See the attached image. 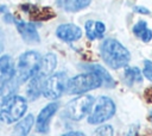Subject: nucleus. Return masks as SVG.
I'll use <instances>...</instances> for the list:
<instances>
[{
  "instance_id": "1",
  "label": "nucleus",
  "mask_w": 152,
  "mask_h": 136,
  "mask_svg": "<svg viewBox=\"0 0 152 136\" xmlns=\"http://www.w3.org/2000/svg\"><path fill=\"white\" fill-rule=\"evenodd\" d=\"M101 56L106 64L113 69H119L128 64L131 54L129 51L116 39L107 38L101 45Z\"/></svg>"
},
{
  "instance_id": "2",
  "label": "nucleus",
  "mask_w": 152,
  "mask_h": 136,
  "mask_svg": "<svg viewBox=\"0 0 152 136\" xmlns=\"http://www.w3.org/2000/svg\"><path fill=\"white\" fill-rule=\"evenodd\" d=\"M26 110H27L26 99L21 95L13 94L1 104L0 119L7 124L14 123L24 117Z\"/></svg>"
},
{
  "instance_id": "3",
  "label": "nucleus",
  "mask_w": 152,
  "mask_h": 136,
  "mask_svg": "<svg viewBox=\"0 0 152 136\" xmlns=\"http://www.w3.org/2000/svg\"><path fill=\"white\" fill-rule=\"evenodd\" d=\"M102 85V80L94 73L87 72L83 74H78L66 84V92L69 94H83L91 89H95Z\"/></svg>"
},
{
  "instance_id": "4",
  "label": "nucleus",
  "mask_w": 152,
  "mask_h": 136,
  "mask_svg": "<svg viewBox=\"0 0 152 136\" xmlns=\"http://www.w3.org/2000/svg\"><path fill=\"white\" fill-rule=\"evenodd\" d=\"M40 55L37 51H26L20 55L18 61V69L15 72V76L19 82L28 81L37 72L40 63Z\"/></svg>"
},
{
  "instance_id": "5",
  "label": "nucleus",
  "mask_w": 152,
  "mask_h": 136,
  "mask_svg": "<svg viewBox=\"0 0 152 136\" xmlns=\"http://www.w3.org/2000/svg\"><path fill=\"white\" fill-rule=\"evenodd\" d=\"M93 105H94V97L89 94L80 95L66 104L64 109V115L69 119L80 120L90 112Z\"/></svg>"
},
{
  "instance_id": "6",
  "label": "nucleus",
  "mask_w": 152,
  "mask_h": 136,
  "mask_svg": "<svg viewBox=\"0 0 152 136\" xmlns=\"http://www.w3.org/2000/svg\"><path fill=\"white\" fill-rule=\"evenodd\" d=\"M115 113V104L114 101L106 95H102L97 99L93 112L88 117L89 124H101L109 118H112Z\"/></svg>"
},
{
  "instance_id": "7",
  "label": "nucleus",
  "mask_w": 152,
  "mask_h": 136,
  "mask_svg": "<svg viewBox=\"0 0 152 136\" xmlns=\"http://www.w3.org/2000/svg\"><path fill=\"white\" fill-rule=\"evenodd\" d=\"M66 84H68V78L65 73L58 72V73L51 74L44 81L42 93L48 99H51V100L58 99L63 94L64 89L66 88Z\"/></svg>"
},
{
  "instance_id": "8",
  "label": "nucleus",
  "mask_w": 152,
  "mask_h": 136,
  "mask_svg": "<svg viewBox=\"0 0 152 136\" xmlns=\"http://www.w3.org/2000/svg\"><path fill=\"white\" fill-rule=\"evenodd\" d=\"M59 107V104L53 101V103H49L46 106H44L36 120V130L39 134H46L49 132L50 129V119L52 118V116L57 112Z\"/></svg>"
},
{
  "instance_id": "9",
  "label": "nucleus",
  "mask_w": 152,
  "mask_h": 136,
  "mask_svg": "<svg viewBox=\"0 0 152 136\" xmlns=\"http://www.w3.org/2000/svg\"><path fill=\"white\" fill-rule=\"evenodd\" d=\"M56 35L64 42H75L82 37V30L75 24H62L57 27Z\"/></svg>"
},
{
  "instance_id": "10",
  "label": "nucleus",
  "mask_w": 152,
  "mask_h": 136,
  "mask_svg": "<svg viewBox=\"0 0 152 136\" xmlns=\"http://www.w3.org/2000/svg\"><path fill=\"white\" fill-rule=\"evenodd\" d=\"M57 64V58L53 54H46L44 57H42L39 67L36 72V74L33 76H38L42 80H46L53 72V69L56 68Z\"/></svg>"
},
{
  "instance_id": "11",
  "label": "nucleus",
  "mask_w": 152,
  "mask_h": 136,
  "mask_svg": "<svg viewBox=\"0 0 152 136\" xmlns=\"http://www.w3.org/2000/svg\"><path fill=\"white\" fill-rule=\"evenodd\" d=\"M14 23L17 25V29L19 31V33L21 35L23 39L27 43H38L40 41L39 35L36 30V27L30 24V23H25L24 20L20 19H14Z\"/></svg>"
},
{
  "instance_id": "12",
  "label": "nucleus",
  "mask_w": 152,
  "mask_h": 136,
  "mask_svg": "<svg viewBox=\"0 0 152 136\" xmlns=\"http://www.w3.org/2000/svg\"><path fill=\"white\" fill-rule=\"evenodd\" d=\"M84 27H86L87 37L91 41L102 38V36L106 31V25L99 20H88V21H86Z\"/></svg>"
},
{
  "instance_id": "13",
  "label": "nucleus",
  "mask_w": 152,
  "mask_h": 136,
  "mask_svg": "<svg viewBox=\"0 0 152 136\" xmlns=\"http://www.w3.org/2000/svg\"><path fill=\"white\" fill-rule=\"evenodd\" d=\"M91 0H57V6L65 12H78L89 6Z\"/></svg>"
},
{
  "instance_id": "14",
  "label": "nucleus",
  "mask_w": 152,
  "mask_h": 136,
  "mask_svg": "<svg viewBox=\"0 0 152 136\" xmlns=\"http://www.w3.org/2000/svg\"><path fill=\"white\" fill-rule=\"evenodd\" d=\"M84 68L88 70V72H91L94 74H96L101 80H102V84H104L107 87H113L115 85V81L114 79L110 76V74L100 64H88V66H84Z\"/></svg>"
},
{
  "instance_id": "15",
  "label": "nucleus",
  "mask_w": 152,
  "mask_h": 136,
  "mask_svg": "<svg viewBox=\"0 0 152 136\" xmlns=\"http://www.w3.org/2000/svg\"><path fill=\"white\" fill-rule=\"evenodd\" d=\"M43 84H44V80L39 79L38 76H32L30 79V82L26 88V94L30 100H36L42 94Z\"/></svg>"
},
{
  "instance_id": "16",
  "label": "nucleus",
  "mask_w": 152,
  "mask_h": 136,
  "mask_svg": "<svg viewBox=\"0 0 152 136\" xmlns=\"http://www.w3.org/2000/svg\"><path fill=\"white\" fill-rule=\"evenodd\" d=\"M33 123H34L33 115H27L14 126V135L15 136H27V134L30 132V130L33 126Z\"/></svg>"
},
{
  "instance_id": "17",
  "label": "nucleus",
  "mask_w": 152,
  "mask_h": 136,
  "mask_svg": "<svg viewBox=\"0 0 152 136\" xmlns=\"http://www.w3.org/2000/svg\"><path fill=\"white\" fill-rule=\"evenodd\" d=\"M133 33H134L138 38H140L142 42H145V43L150 42L151 38H152V31L147 27V24H146V21H144V20H139V21L134 25V27H133Z\"/></svg>"
},
{
  "instance_id": "18",
  "label": "nucleus",
  "mask_w": 152,
  "mask_h": 136,
  "mask_svg": "<svg viewBox=\"0 0 152 136\" xmlns=\"http://www.w3.org/2000/svg\"><path fill=\"white\" fill-rule=\"evenodd\" d=\"M124 79H125V82L127 85L132 86L135 82H141L142 81V75H141V72L138 67H128V68L125 69Z\"/></svg>"
},
{
  "instance_id": "19",
  "label": "nucleus",
  "mask_w": 152,
  "mask_h": 136,
  "mask_svg": "<svg viewBox=\"0 0 152 136\" xmlns=\"http://www.w3.org/2000/svg\"><path fill=\"white\" fill-rule=\"evenodd\" d=\"M30 8H27L26 6H23V10H25L27 13H30L31 17H33L34 19H49L51 17H53V12L50 11L48 7L45 8H38L34 6H28Z\"/></svg>"
},
{
  "instance_id": "20",
  "label": "nucleus",
  "mask_w": 152,
  "mask_h": 136,
  "mask_svg": "<svg viewBox=\"0 0 152 136\" xmlns=\"http://www.w3.org/2000/svg\"><path fill=\"white\" fill-rule=\"evenodd\" d=\"M113 134H114L113 126L112 125H108V124H104V125L99 126L95 130L94 136H113Z\"/></svg>"
},
{
  "instance_id": "21",
  "label": "nucleus",
  "mask_w": 152,
  "mask_h": 136,
  "mask_svg": "<svg viewBox=\"0 0 152 136\" xmlns=\"http://www.w3.org/2000/svg\"><path fill=\"white\" fill-rule=\"evenodd\" d=\"M142 74L145 75V78H147L150 81H152V61H150V60H145L144 61Z\"/></svg>"
},
{
  "instance_id": "22",
  "label": "nucleus",
  "mask_w": 152,
  "mask_h": 136,
  "mask_svg": "<svg viewBox=\"0 0 152 136\" xmlns=\"http://www.w3.org/2000/svg\"><path fill=\"white\" fill-rule=\"evenodd\" d=\"M138 135V125H131V128L128 129L127 136H137Z\"/></svg>"
},
{
  "instance_id": "23",
  "label": "nucleus",
  "mask_w": 152,
  "mask_h": 136,
  "mask_svg": "<svg viewBox=\"0 0 152 136\" xmlns=\"http://www.w3.org/2000/svg\"><path fill=\"white\" fill-rule=\"evenodd\" d=\"M134 11L138 12V13H142V14H148L150 13V11L147 8H145V7H142V6H135Z\"/></svg>"
},
{
  "instance_id": "24",
  "label": "nucleus",
  "mask_w": 152,
  "mask_h": 136,
  "mask_svg": "<svg viewBox=\"0 0 152 136\" xmlns=\"http://www.w3.org/2000/svg\"><path fill=\"white\" fill-rule=\"evenodd\" d=\"M62 136H86V135L83 132H81V131H69V132H66V134H64Z\"/></svg>"
},
{
  "instance_id": "25",
  "label": "nucleus",
  "mask_w": 152,
  "mask_h": 136,
  "mask_svg": "<svg viewBox=\"0 0 152 136\" xmlns=\"http://www.w3.org/2000/svg\"><path fill=\"white\" fill-rule=\"evenodd\" d=\"M1 48H2V42H1V36H0V51H1Z\"/></svg>"
},
{
  "instance_id": "26",
  "label": "nucleus",
  "mask_w": 152,
  "mask_h": 136,
  "mask_svg": "<svg viewBox=\"0 0 152 136\" xmlns=\"http://www.w3.org/2000/svg\"><path fill=\"white\" fill-rule=\"evenodd\" d=\"M150 118H151V122H152V111H151V113H150Z\"/></svg>"
}]
</instances>
